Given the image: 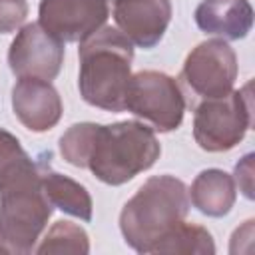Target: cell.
Wrapping results in <instances>:
<instances>
[{"label": "cell", "mask_w": 255, "mask_h": 255, "mask_svg": "<svg viewBox=\"0 0 255 255\" xmlns=\"http://www.w3.org/2000/svg\"><path fill=\"white\" fill-rule=\"evenodd\" d=\"M253 159L255 155L253 153H245L237 163H235V171H233V181H237L239 185V191L247 197V199H253L255 197V187H253Z\"/></svg>", "instance_id": "19"}, {"label": "cell", "mask_w": 255, "mask_h": 255, "mask_svg": "<svg viewBox=\"0 0 255 255\" xmlns=\"http://www.w3.org/2000/svg\"><path fill=\"white\" fill-rule=\"evenodd\" d=\"M78 90L86 104L106 112H126L133 44L112 26H102L78 48Z\"/></svg>", "instance_id": "1"}, {"label": "cell", "mask_w": 255, "mask_h": 255, "mask_svg": "<svg viewBox=\"0 0 255 255\" xmlns=\"http://www.w3.org/2000/svg\"><path fill=\"white\" fill-rule=\"evenodd\" d=\"M153 253H199V255H213L215 243L211 233L193 223L181 221L175 225L155 247Z\"/></svg>", "instance_id": "15"}, {"label": "cell", "mask_w": 255, "mask_h": 255, "mask_svg": "<svg viewBox=\"0 0 255 255\" xmlns=\"http://www.w3.org/2000/svg\"><path fill=\"white\" fill-rule=\"evenodd\" d=\"M112 14L116 28L131 44L151 50L161 42L173 8L171 0H114Z\"/></svg>", "instance_id": "10"}, {"label": "cell", "mask_w": 255, "mask_h": 255, "mask_svg": "<svg viewBox=\"0 0 255 255\" xmlns=\"http://www.w3.org/2000/svg\"><path fill=\"white\" fill-rule=\"evenodd\" d=\"M40 181L52 207L80 221H92V211H94L92 195L82 183L54 171L50 167V161L46 159H40Z\"/></svg>", "instance_id": "14"}, {"label": "cell", "mask_w": 255, "mask_h": 255, "mask_svg": "<svg viewBox=\"0 0 255 255\" xmlns=\"http://www.w3.org/2000/svg\"><path fill=\"white\" fill-rule=\"evenodd\" d=\"M28 16L26 0H0V34L18 30Z\"/></svg>", "instance_id": "18"}, {"label": "cell", "mask_w": 255, "mask_h": 255, "mask_svg": "<svg viewBox=\"0 0 255 255\" xmlns=\"http://www.w3.org/2000/svg\"><path fill=\"white\" fill-rule=\"evenodd\" d=\"M126 110L149 124L153 131L167 133L181 126L185 98L175 78L155 70H141L129 80Z\"/></svg>", "instance_id": "6"}, {"label": "cell", "mask_w": 255, "mask_h": 255, "mask_svg": "<svg viewBox=\"0 0 255 255\" xmlns=\"http://www.w3.org/2000/svg\"><path fill=\"white\" fill-rule=\"evenodd\" d=\"M64 64V44L50 36L38 22L26 24L14 36L8 50V66L18 78L52 82Z\"/></svg>", "instance_id": "9"}, {"label": "cell", "mask_w": 255, "mask_h": 255, "mask_svg": "<svg viewBox=\"0 0 255 255\" xmlns=\"http://www.w3.org/2000/svg\"><path fill=\"white\" fill-rule=\"evenodd\" d=\"M161 153L155 131L135 120L96 124L88 147L86 167L106 185H124L149 169Z\"/></svg>", "instance_id": "3"}, {"label": "cell", "mask_w": 255, "mask_h": 255, "mask_svg": "<svg viewBox=\"0 0 255 255\" xmlns=\"http://www.w3.org/2000/svg\"><path fill=\"white\" fill-rule=\"evenodd\" d=\"M253 124L251 82L221 98L203 100L193 114L195 143L209 153L233 149Z\"/></svg>", "instance_id": "5"}, {"label": "cell", "mask_w": 255, "mask_h": 255, "mask_svg": "<svg viewBox=\"0 0 255 255\" xmlns=\"http://www.w3.org/2000/svg\"><path fill=\"white\" fill-rule=\"evenodd\" d=\"M32 157L26 153L20 139L8 129L0 128V181L18 171L20 167L28 165Z\"/></svg>", "instance_id": "17"}, {"label": "cell", "mask_w": 255, "mask_h": 255, "mask_svg": "<svg viewBox=\"0 0 255 255\" xmlns=\"http://www.w3.org/2000/svg\"><path fill=\"white\" fill-rule=\"evenodd\" d=\"M40 255L46 253H90V239L84 227L72 221H56L48 233L44 235L42 243L34 249Z\"/></svg>", "instance_id": "16"}, {"label": "cell", "mask_w": 255, "mask_h": 255, "mask_svg": "<svg viewBox=\"0 0 255 255\" xmlns=\"http://www.w3.org/2000/svg\"><path fill=\"white\" fill-rule=\"evenodd\" d=\"M237 56L227 40L213 38L197 44L185 58L181 80L199 98H221L237 80Z\"/></svg>", "instance_id": "7"}, {"label": "cell", "mask_w": 255, "mask_h": 255, "mask_svg": "<svg viewBox=\"0 0 255 255\" xmlns=\"http://www.w3.org/2000/svg\"><path fill=\"white\" fill-rule=\"evenodd\" d=\"M187 193H189V203L207 217L227 215L237 199L233 175L217 167L199 171Z\"/></svg>", "instance_id": "13"}, {"label": "cell", "mask_w": 255, "mask_h": 255, "mask_svg": "<svg viewBox=\"0 0 255 255\" xmlns=\"http://www.w3.org/2000/svg\"><path fill=\"white\" fill-rule=\"evenodd\" d=\"M52 211L40 181V161L0 181V253H32Z\"/></svg>", "instance_id": "4"}, {"label": "cell", "mask_w": 255, "mask_h": 255, "mask_svg": "<svg viewBox=\"0 0 255 255\" xmlns=\"http://www.w3.org/2000/svg\"><path fill=\"white\" fill-rule=\"evenodd\" d=\"M12 110L26 129L44 133L60 122L64 106L52 82L20 78L12 88Z\"/></svg>", "instance_id": "11"}, {"label": "cell", "mask_w": 255, "mask_h": 255, "mask_svg": "<svg viewBox=\"0 0 255 255\" xmlns=\"http://www.w3.org/2000/svg\"><path fill=\"white\" fill-rule=\"evenodd\" d=\"M110 16L108 0H40L38 24L62 44H82Z\"/></svg>", "instance_id": "8"}, {"label": "cell", "mask_w": 255, "mask_h": 255, "mask_svg": "<svg viewBox=\"0 0 255 255\" xmlns=\"http://www.w3.org/2000/svg\"><path fill=\"white\" fill-rule=\"evenodd\" d=\"M195 24L203 34L241 40L251 32L253 8L249 0H201L195 8Z\"/></svg>", "instance_id": "12"}, {"label": "cell", "mask_w": 255, "mask_h": 255, "mask_svg": "<svg viewBox=\"0 0 255 255\" xmlns=\"http://www.w3.org/2000/svg\"><path fill=\"white\" fill-rule=\"evenodd\" d=\"M189 193L173 175L149 177L120 213L124 241L137 253H153V247L189 213Z\"/></svg>", "instance_id": "2"}]
</instances>
